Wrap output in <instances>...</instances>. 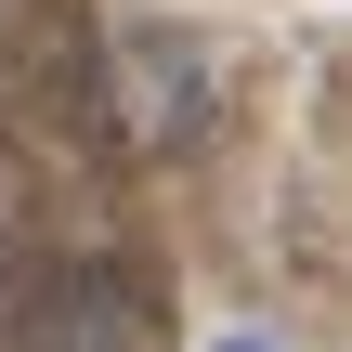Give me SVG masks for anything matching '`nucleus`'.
Masks as SVG:
<instances>
[{
	"label": "nucleus",
	"mask_w": 352,
	"mask_h": 352,
	"mask_svg": "<svg viewBox=\"0 0 352 352\" xmlns=\"http://www.w3.org/2000/svg\"><path fill=\"white\" fill-rule=\"evenodd\" d=\"M222 352H274V340H222Z\"/></svg>",
	"instance_id": "obj_2"
},
{
	"label": "nucleus",
	"mask_w": 352,
	"mask_h": 352,
	"mask_svg": "<svg viewBox=\"0 0 352 352\" xmlns=\"http://www.w3.org/2000/svg\"><path fill=\"white\" fill-rule=\"evenodd\" d=\"M26 352H157V300L118 261H65L26 300Z\"/></svg>",
	"instance_id": "obj_1"
}]
</instances>
